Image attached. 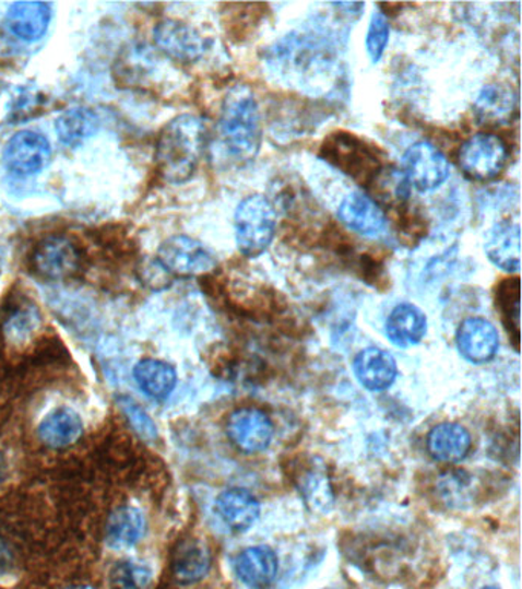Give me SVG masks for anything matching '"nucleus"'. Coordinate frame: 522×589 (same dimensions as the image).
<instances>
[{
	"label": "nucleus",
	"mask_w": 522,
	"mask_h": 589,
	"mask_svg": "<svg viewBox=\"0 0 522 589\" xmlns=\"http://www.w3.org/2000/svg\"><path fill=\"white\" fill-rule=\"evenodd\" d=\"M509 150L501 137L478 132L463 143L459 152V165L464 176L474 181H489L505 170Z\"/></svg>",
	"instance_id": "39448f33"
},
{
	"label": "nucleus",
	"mask_w": 522,
	"mask_h": 589,
	"mask_svg": "<svg viewBox=\"0 0 522 589\" xmlns=\"http://www.w3.org/2000/svg\"><path fill=\"white\" fill-rule=\"evenodd\" d=\"M456 349L468 363H489L499 349L497 327L491 325L489 319L482 317L464 319L456 332Z\"/></svg>",
	"instance_id": "ddd939ff"
},
{
	"label": "nucleus",
	"mask_w": 522,
	"mask_h": 589,
	"mask_svg": "<svg viewBox=\"0 0 522 589\" xmlns=\"http://www.w3.org/2000/svg\"><path fill=\"white\" fill-rule=\"evenodd\" d=\"M51 144L40 132L19 131L11 137L3 150V163L11 174L29 177L39 174L51 160Z\"/></svg>",
	"instance_id": "9d476101"
},
{
	"label": "nucleus",
	"mask_w": 522,
	"mask_h": 589,
	"mask_svg": "<svg viewBox=\"0 0 522 589\" xmlns=\"http://www.w3.org/2000/svg\"><path fill=\"white\" fill-rule=\"evenodd\" d=\"M156 260L171 276L207 275L216 268V257L211 249L189 235H174L158 247Z\"/></svg>",
	"instance_id": "423d86ee"
},
{
	"label": "nucleus",
	"mask_w": 522,
	"mask_h": 589,
	"mask_svg": "<svg viewBox=\"0 0 522 589\" xmlns=\"http://www.w3.org/2000/svg\"><path fill=\"white\" fill-rule=\"evenodd\" d=\"M16 576V556L9 543L0 539V584Z\"/></svg>",
	"instance_id": "c9c22d12"
},
{
	"label": "nucleus",
	"mask_w": 522,
	"mask_h": 589,
	"mask_svg": "<svg viewBox=\"0 0 522 589\" xmlns=\"http://www.w3.org/2000/svg\"><path fill=\"white\" fill-rule=\"evenodd\" d=\"M5 470H7L5 459H3L2 453H0V482H2L3 478H5Z\"/></svg>",
	"instance_id": "4c0bfd02"
},
{
	"label": "nucleus",
	"mask_w": 522,
	"mask_h": 589,
	"mask_svg": "<svg viewBox=\"0 0 522 589\" xmlns=\"http://www.w3.org/2000/svg\"><path fill=\"white\" fill-rule=\"evenodd\" d=\"M402 173L411 188L430 192L448 180L451 165L436 144L422 140L407 148L402 160Z\"/></svg>",
	"instance_id": "0eeeda50"
},
{
	"label": "nucleus",
	"mask_w": 522,
	"mask_h": 589,
	"mask_svg": "<svg viewBox=\"0 0 522 589\" xmlns=\"http://www.w3.org/2000/svg\"><path fill=\"white\" fill-rule=\"evenodd\" d=\"M391 25L390 19L382 11L372 13L369 21L367 40L365 47L372 63H379L384 55L388 44H390Z\"/></svg>",
	"instance_id": "2f4dec72"
},
{
	"label": "nucleus",
	"mask_w": 522,
	"mask_h": 589,
	"mask_svg": "<svg viewBox=\"0 0 522 589\" xmlns=\"http://www.w3.org/2000/svg\"><path fill=\"white\" fill-rule=\"evenodd\" d=\"M146 533V518L140 508L126 505L110 515L106 526V543L112 550H131Z\"/></svg>",
	"instance_id": "4be33fe9"
},
{
	"label": "nucleus",
	"mask_w": 522,
	"mask_h": 589,
	"mask_svg": "<svg viewBox=\"0 0 522 589\" xmlns=\"http://www.w3.org/2000/svg\"><path fill=\"white\" fill-rule=\"evenodd\" d=\"M152 580H154L152 566L135 558L117 562L109 574L110 589H149Z\"/></svg>",
	"instance_id": "c85d7f7f"
},
{
	"label": "nucleus",
	"mask_w": 522,
	"mask_h": 589,
	"mask_svg": "<svg viewBox=\"0 0 522 589\" xmlns=\"http://www.w3.org/2000/svg\"><path fill=\"white\" fill-rule=\"evenodd\" d=\"M100 129V119L90 108H71L60 114L56 120V132L64 146H80L93 139Z\"/></svg>",
	"instance_id": "a878e982"
},
{
	"label": "nucleus",
	"mask_w": 522,
	"mask_h": 589,
	"mask_svg": "<svg viewBox=\"0 0 522 589\" xmlns=\"http://www.w3.org/2000/svg\"><path fill=\"white\" fill-rule=\"evenodd\" d=\"M154 42L164 56L178 63H195L203 59L209 49V40L203 34L175 19H164L155 25Z\"/></svg>",
	"instance_id": "6e6552de"
},
{
	"label": "nucleus",
	"mask_w": 522,
	"mask_h": 589,
	"mask_svg": "<svg viewBox=\"0 0 522 589\" xmlns=\"http://www.w3.org/2000/svg\"><path fill=\"white\" fill-rule=\"evenodd\" d=\"M227 435L244 453H259L272 443L273 423L262 410L242 407L228 416Z\"/></svg>",
	"instance_id": "9b49d317"
},
{
	"label": "nucleus",
	"mask_w": 522,
	"mask_h": 589,
	"mask_svg": "<svg viewBox=\"0 0 522 589\" xmlns=\"http://www.w3.org/2000/svg\"><path fill=\"white\" fill-rule=\"evenodd\" d=\"M319 155L328 165L365 188L372 184L384 166L375 146L349 132H334L327 137Z\"/></svg>",
	"instance_id": "7ed1b4c3"
},
{
	"label": "nucleus",
	"mask_w": 522,
	"mask_h": 589,
	"mask_svg": "<svg viewBox=\"0 0 522 589\" xmlns=\"http://www.w3.org/2000/svg\"><path fill=\"white\" fill-rule=\"evenodd\" d=\"M67 589H95V588L90 587V585H75V587H71Z\"/></svg>",
	"instance_id": "58836bf2"
},
{
	"label": "nucleus",
	"mask_w": 522,
	"mask_h": 589,
	"mask_svg": "<svg viewBox=\"0 0 522 589\" xmlns=\"http://www.w3.org/2000/svg\"><path fill=\"white\" fill-rule=\"evenodd\" d=\"M368 189L377 203L390 207H403L411 196V186L402 170L391 166H383Z\"/></svg>",
	"instance_id": "bb28decb"
},
{
	"label": "nucleus",
	"mask_w": 522,
	"mask_h": 589,
	"mask_svg": "<svg viewBox=\"0 0 522 589\" xmlns=\"http://www.w3.org/2000/svg\"><path fill=\"white\" fill-rule=\"evenodd\" d=\"M482 589H499L498 587H484Z\"/></svg>",
	"instance_id": "ea45409f"
},
{
	"label": "nucleus",
	"mask_w": 522,
	"mask_h": 589,
	"mask_svg": "<svg viewBox=\"0 0 522 589\" xmlns=\"http://www.w3.org/2000/svg\"><path fill=\"white\" fill-rule=\"evenodd\" d=\"M484 252L491 264L501 271L518 273L521 269V227L520 224L505 220L494 224L486 235Z\"/></svg>",
	"instance_id": "4468645a"
},
{
	"label": "nucleus",
	"mask_w": 522,
	"mask_h": 589,
	"mask_svg": "<svg viewBox=\"0 0 522 589\" xmlns=\"http://www.w3.org/2000/svg\"><path fill=\"white\" fill-rule=\"evenodd\" d=\"M82 263L79 247L63 235H51L34 247L32 268L45 280L70 279Z\"/></svg>",
	"instance_id": "1a4fd4ad"
},
{
	"label": "nucleus",
	"mask_w": 522,
	"mask_h": 589,
	"mask_svg": "<svg viewBox=\"0 0 522 589\" xmlns=\"http://www.w3.org/2000/svg\"><path fill=\"white\" fill-rule=\"evenodd\" d=\"M471 479L464 471H451L440 478L438 490L446 502L451 505H461L466 502L468 490H471Z\"/></svg>",
	"instance_id": "72a5a7b5"
},
{
	"label": "nucleus",
	"mask_w": 522,
	"mask_h": 589,
	"mask_svg": "<svg viewBox=\"0 0 522 589\" xmlns=\"http://www.w3.org/2000/svg\"><path fill=\"white\" fill-rule=\"evenodd\" d=\"M133 379L149 398L164 401L177 386V372L159 360H143L133 368Z\"/></svg>",
	"instance_id": "393cba45"
},
{
	"label": "nucleus",
	"mask_w": 522,
	"mask_h": 589,
	"mask_svg": "<svg viewBox=\"0 0 522 589\" xmlns=\"http://www.w3.org/2000/svg\"><path fill=\"white\" fill-rule=\"evenodd\" d=\"M13 105L14 108L11 114H14V119H17L19 114H24L25 111L33 113V109H36V106L39 105V101H37V96H33V94L24 91V93L16 98V104Z\"/></svg>",
	"instance_id": "e433bc0d"
},
{
	"label": "nucleus",
	"mask_w": 522,
	"mask_h": 589,
	"mask_svg": "<svg viewBox=\"0 0 522 589\" xmlns=\"http://www.w3.org/2000/svg\"><path fill=\"white\" fill-rule=\"evenodd\" d=\"M474 111L484 125H506L518 113V96L507 83H490L479 91Z\"/></svg>",
	"instance_id": "a211bd4d"
},
{
	"label": "nucleus",
	"mask_w": 522,
	"mask_h": 589,
	"mask_svg": "<svg viewBox=\"0 0 522 589\" xmlns=\"http://www.w3.org/2000/svg\"><path fill=\"white\" fill-rule=\"evenodd\" d=\"M277 229L276 207L269 197L253 193L235 211V239L239 254L247 258L262 256L272 245Z\"/></svg>",
	"instance_id": "20e7f679"
},
{
	"label": "nucleus",
	"mask_w": 522,
	"mask_h": 589,
	"mask_svg": "<svg viewBox=\"0 0 522 589\" xmlns=\"http://www.w3.org/2000/svg\"><path fill=\"white\" fill-rule=\"evenodd\" d=\"M353 367L354 375L361 386L371 391L390 389L398 378V363L394 356L382 349L368 347L357 353Z\"/></svg>",
	"instance_id": "2eb2a0df"
},
{
	"label": "nucleus",
	"mask_w": 522,
	"mask_h": 589,
	"mask_svg": "<svg viewBox=\"0 0 522 589\" xmlns=\"http://www.w3.org/2000/svg\"><path fill=\"white\" fill-rule=\"evenodd\" d=\"M83 435V421L79 413L60 407L45 416L39 424V438L51 448L70 447Z\"/></svg>",
	"instance_id": "5701e85b"
},
{
	"label": "nucleus",
	"mask_w": 522,
	"mask_h": 589,
	"mask_svg": "<svg viewBox=\"0 0 522 589\" xmlns=\"http://www.w3.org/2000/svg\"><path fill=\"white\" fill-rule=\"evenodd\" d=\"M220 136L228 157L238 165H249L258 157L262 144L261 108L247 86H235L224 98Z\"/></svg>",
	"instance_id": "f03ea898"
},
{
	"label": "nucleus",
	"mask_w": 522,
	"mask_h": 589,
	"mask_svg": "<svg viewBox=\"0 0 522 589\" xmlns=\"http://www.w3.org/2000/svg\"><path fill=\"white\" fill-rule=\"evenodd\" d=\"M337 216L343 226L364 237H377L388 223L382 204L360 191L352 192L342 200Z\"/></svg>",
	"instance_id": "f8f14e48"
},
{
	"label": "nucleus",
	"mask_w": 522,
	"mask_h": 589,
	"mask_svg": "<svg viewBox=\"0 0 522 589\" xmlns=\"http://www.w3.org/2000/svg\"><path fill=\"white\" fill-rule=\"evenodd\" d=\"M40 314L34 306H17L3 321V333L11 343L24 344L40 329Z\"/></svg>",
	"instance_id": "c756f323"
},
{
	"label": "nucleus",
	"mask_w": 522,
	"mask_h": 589,
	"mask_svg": "<svg viewBox=\"0 0 522 589\" xmlns=\"http://www.w3.org/2000/svg\"><path fill=\"white\" fill-rule=\"evenodd\" d=\"M51 5L45 2H16L7 11L5 24L11 34L24 42H37L47 34Z\"/></svg>",
	"instance_id": "6ab92c4d"
},
{
	"label": "nucleus",
	"mask_w": 522,
	"mask_h": 589,
	"mask_svg": "<svg viewBox=\"0 0 522 589\" xmlns=\"http://www.w3.org/2000/svg\"><path fill=\"white\" fill-rule=\"evenodd\" d=\"M428 330V319L420 307L403 303L392 309L384 325L388 340L400 349L420 343Z\"/></svg>",
	"instance_id": "f3484780"
},
{
	"label": "nucleus",
	"mask_w": 522,
	"mask_h": 589,
	"mask_svg": "<svg viewBox=\"0 0 522 589\" xmlns=\"http://www.w3.org/2000/svg\"><path fill=\"white\" fill-rule=\"evenodd\" d=\"M211 551L197 539L181 542L174 554V573L178 581L190 585L203 580L211 572Z\"/></svg>",
	"instance_id": "b1692460"
},
{
	"label": "nucleus",
	"mask_w": 522,
	"mask_h": 589,
	"mask_svg": "<svg viewBox=\"0 0 522 589\" xmlns=\"http://www.w3.org/2000/svg\"><path fill=\"white\" fill-rule=\"evenodd\" d=\"M204 121L192 114L170 120L159 132L156 143V165L164 180L185 184L195 174L205 150Z\"/></svg>",
	"instance_id": "f257e3e1"
},
{
	"label": "nucleus",
	"mask_w": 522,
	"mask_h": 589,
	"mask_svg": "<svg viewBox=\"0 0 522 589\" xmlns=\"http://www.w3.org/2000/svg\"><path fill=\"white\" fill-rule=\"evenodd\" d=\"M521 284L520 279L502 281L497 292V309L501 314L502 325L507 332L513 334L514 347L520 344V325H521Z\"/></svg>",
	"instance_id": "cd10ccee"
},
{
	"label": "nucleus",
	"mask_w": 522,
	"mask_h": 589,
	"mask_svg": "<svg viewBox=\"0 0 522 589\" xmlns=\"http://www.w3.org/2000/svg\"><path fill=\"white\" fill-rule=\"evenodd\" d=\"M471 448V435L460 424H438L428 435L429 455L438 462L459 463L466 458Z\"/></svg>",
	"instance_id": "412c9836"
},
{
	"label": "nucleus",
	"mask_w": 522,
	"mask_h": 589,
	"mask_svg": "<svg viewBox=\"0 0 522 589\" xmlns=\"http://www.w3.org/2000/svg\"><path fill=\"white\" fill-rule=\"evenodd\" d=\"M216 513L235 533H246L257 523L261 505L257 497L244 488H230L216 499Z\"/></svg>",
	"instance_id": "dca6fc26"
},
{
	"label": "nucleus",
	"mask_w": 522,
	"mask_h": 589,
	"mask_svg": "<svg viewBox=\"0 0 522 589\" xmlns=\"http://www.w3.org/2000/svg\"><path fill=\"white\" fill-rule=\"evenodd\" d=\"M140 275L143 283L152 288H164L169 286L171 275L163 268L158 260H146L140 266Z\"/></svg>",
	"instance_id": "f704fd0d"
},
{
	"label": "nucleus",
	"mask_w": 522,
	"mask_h": 589,
	"mask_svg": "<svg viewBox=\"0 0 522 589\" xmlns=\"http://www.w3.org/2000/svg\"><path fill=\"white\" fill-rule=\"evenodd\" d=\"M280 561L270 546H250L236 558V574L251 589H265L277 576Z\"/></svg>",
	"instance_id": "aec40b11"
},
{
	"label": "nucleus",
	"mask_w": 522,
	"mask_h": 589,
	"mask_svg": "<svg viewBox=\"0 0 522 589\" xmlns=\"http://www.w3.org/2000/svg\"><path fill=\"white\" fill-rule=\"evenodd\" d=\"M121 410L128 417L129 424L132 425L137 435L144 440H155L158 438V428L151 416L133 399L123 397L118 399Z\"/></svg>",
	"instance_id": "473e14b6"
},
{
	"label": "nucleus",
	"mask_w": 522,
	"mask_h": 589,
	"mask_svg": "<svg viewBox=\"0 0 522 589\" xmlns=\"http://www.w3.org/2000/svg\"><path fill=\"white\" fill-rule=\"evenodd\" d=\"M300 494L316 511H328L333 507V493L325 474L311 470L300 479Z\"/></svg>",
	"instance_id": "7c9ffc66"
}]
</instances>
